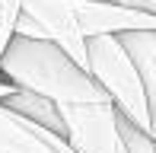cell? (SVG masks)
<instances>
[{"label": "cell", "mask_w": 156, "mask_h": 153, "mask_svg": "<svg viewBox=\"0 0 156 153\" xmlns=\"http://www.w3.org/2000/svg\"><path fill=\"white\" fill-rule=\"evenodd\" d=\"M64 131L67 144L76 153H124L121 115L112 102L102 105H64Z\"/></svg>", "instance_id": "3957f363"}, {"label": "cell", "mask_w": 156, "mask_h": 153, "mask_svg": "<svg viewBox=\"0 0 156 153\" xmlns=\"http://www.w3.org/2000/svg\"><path fill=\"white\" fill-rule=\"evenodd\" d=\"M121 141H124L127 153H156V141L147 131H140L131 121H124V118H121Z\"/></svg>", "instance_id": "ba28073f"}, {"label": "cell", "mask_w": 156, "mask_h": 153, "mask_svg": "<svg viewBox=\"0 0 156 153\" xmlns=\"http://www.w3.org/2000/svg\"><path fill=\"white\" fill-rule=\"evenodd\" d=\"M0 105L10 109L13 115L26 118V121L38 124V128L51 131V134H58V137H67V131H64V118H61V109L54 105V102L41 99V96H32V93H23V89H16V93L6 96Z\"/></svg>", "instance_id": "5b68a950"}, {"label": "cell", "mask_w": 156, "mask_h": 153, "mask_svg": "<svg viewBox=\"0 0 156 153\" xmlns=\"http://www.w3.org/2000/svg\"><path fill=\"white\" fill-rule=\"evenodd\" d=\"M54 144H58V134L0 105V153H58Z\"/></svg>", "instance_id": "277c9868"}, {"label": "cell", "mask_w": 156, "mask_h": 153, "mask_svg": "<svg viewBox=\"0 0 156 153\" xmlns=\"http://www.w3.org/2000/svg\"><path fill=\"white\" fill-rule=\"evenodd\" d=\"M0 80L16 89L64 105H102L112 102L108 93L93 80V73L76 67L48 38H13L0 58Z\"/></svg>", "instance_id": "6da1fadb"}, {"label": "cell", "mask_w": 156, "mask_h": 153, "mask_svg": "<svg viewBox=\"0 0 156 153\" xmlns=\"http://www.w3.org/2000/svg\"><path fill=\"white\" fill-rule=\"evenodd\" d=\"M19 19H23V0H0V58L16 35Z\"/></svg>", "instance_id": "52a82bcc"}, {"label": "cell", "mask_w": 156, "mask_h": 153, "mask_svg": "<svg viewBox=\"0 0 156 153\" xmlns=\"http://www.w3.org/2000/svg\"><path fill=\"white\" fill-rule=\"evenodd\" d=\"M86 58H89V73L99 86L108 93L115 112L131 121L134 128L150 134V109H147V89L144 76L131 54L124 51L121 38L115 35H99L86 41Z\"/></svg>", "instance_id": "7a4b0ae2"}, {"label": "cell", "mask_w": 156, "mask_h": 153, "mask_svg": "<svg viewBox=\"0 0 156 153\" xmlns=\"http://www.w3.org/2000/svg\"><path fill=\"white\" fill-rule=\"evenodd\" d=\"M127 54H131V61L137 64L140 76H144V89H147V109H150V137L156 141V64L147 54L134 51V48H124Z\"/></svg>", "instance_id": "8992f818"}]
</instances>
